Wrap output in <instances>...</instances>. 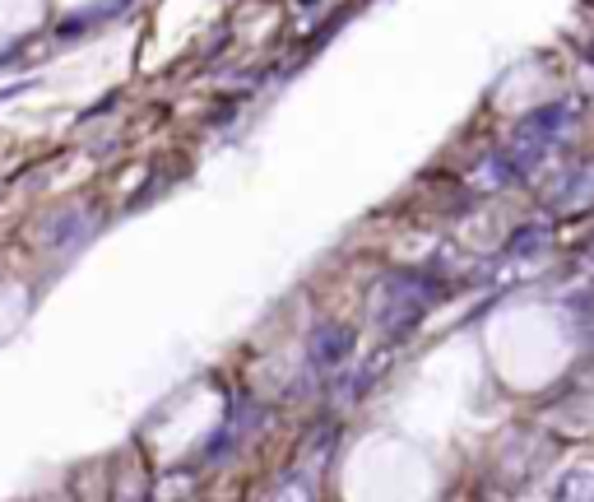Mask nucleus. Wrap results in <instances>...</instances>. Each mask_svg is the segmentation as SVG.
I'll list each match as a JSON object with an SVG mask.
<instances>
[{
    "label": "nucleus",
    "mask_w": 594,
    "mask_h": 502,
    "mask_svg": "<svg viewBox=\"0 0 594 502\" xmlns=\"http://www.w3.org/2000/svg\"><path fill=\"white\" fill-rule=\"evenodd\" d=\"M74 233H79V219H74L70 210H65L61 219H52V223L43 228V238H47V242H56V247H65V242H70Z\"/></svg>",
    "instance_id": "20e7f679"
},
{
    "label": "nucleus",
    "mask_w": 594,
    "mask_h": 502,
    "mask_svg": "<svg viewBox=\"0 0 594 502\" xmlns=\"http://www.w3.org/2000/svg\"><path fill=\"white\" fill-rule=\"evenodd\" d=\"M353 349H358V330L344 326V321H321L307 340V354H311L316 368H339V363L353 359Z\"/></svg>",
    "instance_id": "f257e3e1"
},
{
    "label": "nucleus",
    "mask_w": 594,
    "mask_h": 502,
    "mask_svg": "<svg viewBox=\"0 0 594 502\" xmlns=\"http://www.w3.org/2000/svg\"><path fill=\"white\" fill-rule=\"evenodd\" d=\"M576 117V103H548V107H539V112H530V117L521 122V135H534V140H552L567 122Z\"/></svg>",
    "instance_id": "f03ea898"
},
{
    "label": "nucleus",
    "mask_w": 594,
    "mask_h": 502,
    "mask_svg": "<svg viewBox=\"0 0 594 502\" xmlns=\"http://www.w3.org/2000/svg\"><path fill=\"white\" fill-rule=\"evenodd\" d=\"M552 247V228L548 223H521L516 233L506 238V256H539Z\"/></svg>",
    "instance_id": "7ed1b4c3"
}]
</instances>
